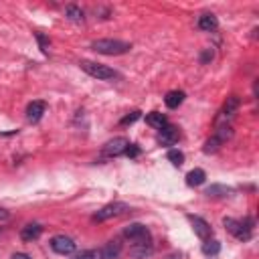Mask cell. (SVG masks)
Returning a JSON list of instances; mask_svg holds the SVG:
<instances>
[{"label": "cell", "mask_w": 259, "mask_h": 259, "mask_svg": "<svg viewBox=\"0 0 259 259\" xmlns=\"http://www.w3.org/2000/svg\"><path fill=\"white\" fill-rule=\"evenodd\" d=\"M223 225H225V229H227L231 235H235L239 241H249V239H251V223H249V221L243 223V221H235V219H231V217H225V219H223Z\"/></svg>", "instance_id": "cell-3"}, {"label": "cell", "mask_w": 259, "mask_h": 259, "mask_svg": "<svg viewBox=\"0 0 259 259\" xmlns=\"http://www.w3.org/2000/svg\"><path fill=\"white\" fill-rule=\"evenodd\" d=\"M127 146H130V142L125 138H113L103 146V154L105 156H121V154H125Z\"/></svg>", "instance_id": "cell-8"}, {"label": "cell", "mask_w": 259, "mask_h": 259, "mask_svg": "<svg viewBox=\"0 0 259 259\" xmlns=\"http://www.w3.org/2000/svg\"><path fill=\"white\" fill-rule=\"evenodd\" d=\"M8 217H10V212L6 208H0V221H6Z\"/></svg>", "instance_id": "cell-29"}, {"label": "cell", "mask_w": 259, "mask_h": 259, "mask_svg": "<svg viewBox=\"0 0 259 259\" xmlns=\"http://www.w3.org/2000/svg\"><path fill=\"white\" fill-rule=\"evenodd\" d=\"M182 101H184V91H178V89L168 91L166 97H164V103H166V107H170V109H176Z\"/></svg>", "instance_id": "cell-16"}, {"label": "cell", "mask_w": 259, "mask_h": 259, "mask_svg": "<svg viewBox=\"0 0 259 259\" xmlns=\"http://www.w3.org/2000/svg\"><path fill=\"white\" fill-rule=\"evenodd\" d=\"M12 259H30V257H28L26 253H14V255H12Z\"/></svg>", "instance_id": "cell-30"}, {"label": "cell", "mask_w": 259, "mask_h": 259, "mask_svg": "<svg viewBox=\"0 0 259 259\" xmlns=\"http://www.w3.org/2000/svg\"><path fill=\"white\" fill-rule=\"evenodd\" d=\"M73 259H95V253L93 251H81V253L73 255Z\"/></svg>", "instance_id": "cell-27"}, {"label": "cell", "mask_w": 259, "mask_h": 259, "mask_svg": "<svg viewBox=\"0 0 259 259\" xmlns=\"http://www.w3.org/2000/svg\"><path fill=\"white\" fill-rule=\"evenodd\" d=\"M45 109H47V105H45V101H30L28 103V107H26V119L28 121H38L40 117H42V113H45Z\"/></svg>", "instance_id": "cell-12"}, {"label": "cell", "mask_w": 259, "mask_h": 259, "mask_svg": "<svg viewBox=\"0 0 259 259\" xmlns=\"http://www.w3.org/2000/svg\"><path fill=\"white\" fill-rule=\"evenodd\" d=\"M168 160L174 164V166H182V162H184V154L180 152V150H168Z\"/></svg>", "instance_id": "cell-23"}, {"label": "cell", "mask_w": 259, "mask_h": 259, "mask_svg": "<svg viewBox=\"0 0 259 259\" xmlns=\"http://www.w3.org/2000/svg\"><path fill=\"white\" fill-rule=\"evenodd\" d=\"M121 253V243L119 241H109L101 247L99 251V259H117Z\"/></svg>", "instance_id": "cell-11"}, {"label": "cell", "mask_w": 259, "mask_h": 259, "mask_svg": "<svg viewBox=\"0 0 259 259\" xmlns=\"http://www.w3.org/2000/svg\"><path fill=\"white\" fill-rule=\"evenodd\" d=\"M136 119H140V111H132V113H130V115H125L119 123H121V125H130V123H134Z\"/></svg>", "instance_id": "cell-24"}, {"label": "cell", "mask_w": 259, "mask_h": 259, "mask_svg": "<svg viewBox=\"0 0 259 259\" xmlns=\"http://www.w3.org/2000/svg\"><path fill=\"white\" fill-rule=\"evenodd\" d=\"M67 16L73 22H81L83 20V10L79 6H75V4H71V6H67Z\"/></svg>", "instance_id": "cell-21"}, {"label": "cell", "mask_w": 259, "mask_h": 259, "mask_svg": "<svg viewBox=\"0 0 259 259\" xmlns=\"http://www.w3.org/2000/svg\"><path fill=\"white\" fill-rule=\"evenodd\" d=\"M146 123H148V125H152V127H156V130H162L168 121H166V115H164V113L152 111V113H148V115H146Z\"/></svg>", "instance_id": "cell-18"}, {"label": "cell", "mask_w": 259, "mask_h": 259, "mask_svg": "<svg viewBox=\"0 0 259 259\" xmlns=\"http://www.w3.org/2000/svg\"><path fill=\"white\" fill-rule=\"evenodd\" d=\"M188 219H190V225H192V231H194V235L206 241V239L210 237V225H208L204 219H200V217H194V214H190Z\"/></svg>", "instance_id": "cell-9"}, {"label": "cell", "mask_w": 259, "mask_h": 259, "mask_svg": "<svg viewBox=\"0 0 259 259\" xmlns=\"http://www.w3.org/2000/svg\"><path fill=\"white\" fill-rule=\"evenodd\" d=\"M79 67H81L87 75H91V77H95V79H99V81H109V79H115V77H117V73H115L111 67L101 65V63L81 61V63H79Z\"/></svg>", "instance_id": "cell-2"}, {"label": "cell", "mask_w": 259, "mask_h": 259, "mask_svg": "<svg viewBox=\"0 0 259 259\" xmlns=\"http://www.w3.org/2000/svg\"><path fill=\"white\" fill-rule=\"evenodd\" d=\"M239 103H241V101H239L237 95L227 97V101H225V105H223V109H221V113H219V117H217V125H231L229 121H231L233 115L237 113Z\"/></svg>", "instance_id": "cell-6"}, {"label": "cell", "mask_w": 259, "mask_h": 259, "mask_svg": "<svg viewBox=\"0 0 259 259\" xmlns=\"http://www.w3.org/2000/svg\"><path fill=\"white\" fill-rule=\"evenodd\" d=\"M127 210H130L127 204H123V202H111V204H105L103 208H99V210L93 214V221L103 223V221L113 219V217H119V214H123V212H127Z\"/></svg>", "instance_id": "cell-5"}, {"label": "cell", "mask_w": 259, "mask_h": 259, "mask_svg": "<svg viewBox=\"0 0 259 259\" xmlns=\"http://www.w3.org/2000/svg\"><path fill=\"white\" fill-rule=\"evenodd\" d=\"M91 49L101 55H123L132 49V45L125 40H117V38H99L91 45Z\"/></svg>", "instance_id": "cell-1"}, {"label": "cell", "mask_w": 259, "mask_h": 259, "mask_svg": "<svg viewBox=\"0 0 259 259\" xmlns=\"http://www.w3.org/2000/svg\"><path fill=\"white\" fill-rule=\"evenodd\" d=\"M123 237L132 241V245H142V243H150V231L140 225V223H132L123 229Z\"/></svg>", "instance_id": "cell-4"}, {"label": "cell", "mask_w": 259, "mask_h": 259, "mask_svg": "<svg viewBox=\"0 0 259 259\" xmlns=\"http://www.w3.org/2000/svg\"><path fill=\"white\" fill-rule=\"evenodd\" d=\"M36 40H38V45H40V51H42V53H49V38L42 36L40 32H36Z\"/></svg>", "instance_id": "cell-25"}, {"label": "cell", "mask_w": 259, "mask_h": 259, "mask_svg": "<svg viewBox=\"0 0 259 259\" xmlns=\"http://www.w3.org/2000/svg\"><path fill=\"white\" fill-rule=\"evenodd\" d=\"M204 194H206L208 198H225V196L231 194V188L225 186V184H210V186L204 190Z\"/></svg>", "instance_id": "cell-15"}, {"label": "cell", "mask_w": 259, "mask_h": 259, "mask_svg": "<svg viewBox=\"0 0 259 259\" xmlns=\"http://www.w3.org/2000/svg\"><path fill=\"white\" fill-rule=\"evenodd\" d=\"M152 253V243H142V245H132V255L136 259H144L146 255Z\"/></svg>", "instance_id": "cell-20"}, {"label": "cell", "mask_w": 259, "mask_h": 259, "mask_svg": "<svg viewBox=\"0 0 259 259\" xmlns=\"http://www.w3.org/2000/svg\"><path fill=\"white\" fill-rule=\"evenodd\" d=\"M217 26H219V18H217L212 12H204V14L198 16V28H200V30L210 32V30H214Z\"/></svg>", "instance_id": "cell-13"}, {"label": "cell", "mask_w": 259, "mask_h": 259, "mask_svg": "<svg viewBox=\"0 0 259 259\" xmlns=\"http://www.w3.org/2000/svg\"><path fill=\"white\" fill-rule=\"evenodd\" d=\"M219 251H221V243H219V241L206 239V241L202 243V253H204L206 257H214V255H219Z\"/></svg>", "instance_id": "cell-19"}, {"label": "cell", "mask_w": 259, "mask_h": 259, "mask_svg": "<svg viewBox=\"0 0 259 259\" xmlns=\"http://www.w3.org/2000/svg\"><path fill=\"white\" fill-rule=\"evenodd\" d=\"M221 146H223V142H221L217 136H212V138L206 140V144H204V152H206V154H212V152H217Z\"/></svg>", "instance_id": "cell-22"}, {"label": "cell", "mask_w": 259, "mask_h": 259, "mask_svg": "<svg viewBox=\"0 0 259 259\" xmlns=\"http://www.w3.org/2000/svg\"><path fill=\"white\" fill-rule=\"evenodd\" d=\"M125 156H130V158H136V156H140V148H138L136 144H130V146L125 148Z\"/></svg>", "instance_id": "cell-26"}, {"label": "cell", "mask_w": 259, "mask_h": 259, "mask_svg": "<svg viewBox=\"0 0 259 259\" xmlns=\"http://www.w3.org/2000/svg\"><path fill=\"white\" fill-rule=\"evenodd\" d=\"M204 180H206V174H204L202 168H194V170H190L186 174V184L188 186H200Z\"/></svg>", "instance_id": "cell-17"}, {"label": "cell", "mask_w": 259, "mask_h": 259, "mask_svg": "<svg viewBox=\"0 0 259 259\" xmlns=\"http://www.w3.org/2000/svg\"><path fill=\"white\" fill-rule=\"evenodd\" d=\"M210 259H212V257H210Z\"/></svg>", "instance_id": "cell-31"}, {"label": "cell", "mask_w": 259, "mask_h": 259, "mask_svg": "<svg viewBox=\"0 0 259 259\" xmlns=\"http://www.w3.org/2000/svg\"><path fill=\"white\" fill-rule=\"evenodd\" d=\"M210 59H212V51H210V49H206V51L202 53V57H200V61H202V63H206V61H210Z\"/></svg>", "instance_id": "cell-28"}, {"label": "cell", "mask_w": 259, "mask_h": 259, "mask_svg": "<svg viewBox=\"0 0 259 259\" xmlns=\"http://www.w3.org/2000/svg\"><path fill=\"white\" fill-rule=\"evenodd\" d=\"M40 233H42V227H40L38 223H28L26 227H22L20 239H22V241H34V239L40 237Z\"/></svg>", "instance_id": "cell-14"}, {"label": "cell", "mask_w": 259, "mask_h": 259, "mask_svg": "<svg viewBox=\"0 0 259 259\" xmlns=\"http://www.w3.org/2000/svg\"><path fill=\"white\" fill-rule=\"evenodd\" d=\"M178 136H180L178 127H176V125L166 123V125L160 130V134H158V142H160V144H164V146H172V144L178 140Z\"/></svg>", "instance_id": "cell-10"}, {"label": "cell", "mask_w": 259, "mask_h": 259, "mask_svg": "<svg viewBox=\"0 0 259 259\" xmlns=\"http://www.w3.org/2000/svg\"><path fill=\"white\" fill-rule=\"evenodd\" d=\"M51 249L59 255H71L75 251V241L67 235H57L51 239Z\"/></svg>", "instance_id": "cell-7"}]
</instances>
